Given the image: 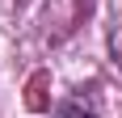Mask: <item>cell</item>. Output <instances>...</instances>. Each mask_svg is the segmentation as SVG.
<instances>
[{"instance_id":"1","label":"cell","mask_w":122,"mask_h":118,"mask_svg":"<svg viewBox=\"0 0 122 118\" xmlns=\"http://www.w3.org/2000/svg\"><path fill=\"white\" fill-rule=\"evenodd\" d=\"M114 55H118V68H122V34L114 38Z\"/></svg>"}]
</instances>
